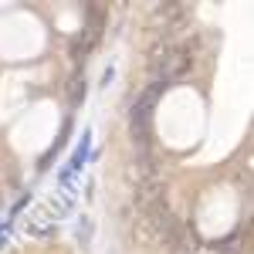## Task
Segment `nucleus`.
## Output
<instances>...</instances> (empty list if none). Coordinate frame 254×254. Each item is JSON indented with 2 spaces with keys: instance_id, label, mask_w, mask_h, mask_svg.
Masks as SVG:
<instances>
[{
  "instance_id": "obj_1",
  "label": "nucleus",
  "mask_w": 254,
  "mask_h": 254,
  "mask_svg": "<svg viewBox=\"0 0 254 254\" xmlns=\"http://www.w3.org/2000/svg\"><path fill=\"white\" fill-rule=\"evenodd\" d=\"M88 149H92V132L85 129L78 139V146H75V153H71V159L61 166V173H58V183H61V190H68L71 187V180L81 173V166H85V159H88Z\"/></svg>"
}]
</instances>
